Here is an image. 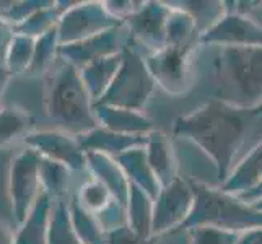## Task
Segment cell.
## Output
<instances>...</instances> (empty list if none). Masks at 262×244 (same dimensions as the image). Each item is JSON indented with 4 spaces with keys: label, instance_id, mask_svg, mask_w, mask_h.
<instances>
[{
    "label": "cell",
    "instance_id": "21",
    "mask_svg": "<svg viewBox=\"0 0 262 244\" xmlns=\"http://www.w3.org/2000/svg\"><path fill=\"white\" fill-rule=\"evenodd\" d=\"M262 179V143L239 163L231 176L220 186V191L227 194H241L256 187Z\"/></svg>",
    "mask_w": 262,
    "mask_h": 244
},
{
    "label": "cell",
    "instance_id": "29",
    "mask_svg": "<svg viewBox=\"0 0 262 244\" xmlns=\"http://www.w3.org/2000/svg\"><path fill=\"white\" fill-rule=\"evenodd\" d=\"M72 197L75 198V202L82 207L85 212L92 213V215H96L101 210H104L106 207L114 201L110 189L95 178L88 179L86 183H83Z\"/></svg>",
    "mask_w": 262,
    "mask_h": 244
},
{
    "label": "cell",
    "instance_id": "18",
    "mask_svg": "<svg viewBox=\"0 0 262 244\" xmlns=\"http://www.w3.org/2000/svg\"><path fill=\"white\" fill-rule=\"evenodd\" d=\"M114 160L122 169L124 176L127 178L129 184L137 186L155 201L161 187L158 184L155 174L151 173V169L148 166L147 155H145V145L130 148L127 151L121 153V155H117Z\"/></svg>",
    "mask_w": 262,
    "mask_h": 244
},
{
    "label": "cell",
    "instance_id": "3",
    "mask_svg": "<svg viewBox=\"0 0 262 244\" xmlns=\"http://www.w3.org/2000/svg\"><path fill=\"white\" fill-rule=\"evenodd\" d=\"M213 69L215 99L236 107L262 104V46L220 48Z\"/></svg>",
    "mask_w": 262,
    "mask_h": 244
},
{
    "label": "cell",
    "instance_id": "1",
    "mask_svg": "<svg viewBox=\"0 0 262 244\" xmlns=\"http://www.w3.org/2000/svg\"><path fill=\"white\" fill-rule=\"evenodd\" d=\"M173 134L210 158L222 186L262 143V104L236 107L212 99L194 113L178 117Z\"/></svg>",
    "mask_w": 262,
    "mask_h": 244
},
{
    "label": "cell",
    "instance_id": "4",
    "mask_svg": "<svg viewBox=\"0 0 262 244\" xmlns=\"http://www.w3.org/2000/svg\"><path fill=\"white\" fill-rule=\"evenodd\" d=\"M194 192L192 210L179 230L210 227L231 233L262 228V212L241 202L233 194L220 191V187L189 179Z\"/></svg>",
    "mask_w": 262,
    "mask_h": 244
},
{
    "label": "cell",
    "instance_id": "31",
    "mask_svg": "<svg viewBox=\"0 0 262 244\" xmlns=\"http://www.w3.org/2000/svg\"><path fill=\"white\" fill-rule=\"evenodd\" d=\"M69 212L82 244H104V231L98 225L96 218L92 213L85 212L74 197L69 198Z\"/></svg>",
    "mask_w": 262,
    "mask_h": 244
},
{
    "label": "cell",
    "instance_id": "14",
    "mask_svg": "<svg viewBox=\"0 0 262 244\" xmlns=\"http://www.w3.org/2000/svg\"><path fill=\"white\" fill-rule=\"evenodd\" d=\"M98 127L125 135H147L153 130L151 121L143 111H132L107 104H93Z\"/></svg>",
    "mask_w": 262,
    "mask_h": 244
},
{
    "label": "cell",
    "instance_id": "11",
    "mask_svg": "<svg viewBox=\"0 0 262 244\" xmlns=\"http://www.w3.org/2000/svg\"><path fill=\"white\" fill-rule=\"evenodd\" d=\"M26 148H31L39 157L66 165L70 171L86 169V151L80 147L77 137L62 130H36L25 135Z\"/></svg>",
    "mask_w": 262,
    "mask_h": 244
},
{
    "label": "cell",
    "instance_id": "26",
    "mask_svg": "<svg viewBox=\"0 0 262 244\" xmlns=\"http://www.w3.org/2000/svg\"><path fill=\"white\" fill-rule=\"evenodd\" d=\"M62 13L64 12H62L59 2H54L52 0L51 5L41 8L39 12H36L30 18H26V20L21 21L20 25L12 26L13 34H21V36H28V38H33V39H38L39 36L52 30L54 26H57Z\"/></svg>",
    "mask_w": 262,
    "mask_h": 244
},
{
    "label": "cell",
    "instance_id": "16",
    "mask_svg": "<svg viewBox=\"0 0 262 244\" xmlns=\"http://www.w3.org/2000/svg\"><path fill=\"white\" fill-rule=\"evenodd\" d=\"M86 169L92 178L98 179L110 189L114 201L125 207L129 197V181L114 158L104 155V153L86 151Z\"/></svg>",
    "mask_w": 262,
    "mask_h": 244
},
{
    "label": "cell",
    "instance_id": "36",
    "mask_svg": "<svg viewBox=\"0 0 262 244\" xmlns=\"http://www.w3.org/2000/svg\"><path fill=\"white\" fill-rule=\"evenodd\" d=\"M151 244H191L189 230H173L151 238Z\"/></svg>",
    "mask_w": 262,
    "mask_h": 244
},
{
    "label": "cell",
    "instance_id": "20",
    "mask_svg": "<svg viewBox=\"0 0 262 244\" xmlns=\"http://www.w3.org/2000/svg\"><path fill=\"white\" fill-rule=\"evenodd\" d=\"M121 52L110 57L95 60L92 64L78 69L80 78H82L86 92L92 96L93 103L99 101V98L106 93V90L113 83V80L121 65Z\"/></svg>",
    "mask_w": 262,
    "mask_h": 244
},
{
    "label": "cell",
    "instance_id": "2",
    "mask_svg": "<svg viewBox=\"0 0 262 244\" xmlns=\"http://www.w3.org/2000/svg\"><path fill=\"white\" fill-rule=\"evenodd\" d=\"M93 104L78 69L57 57L44 81V107L51 121L59 130L78 137L98 127Z\"/></svg>",
    "mask_w": 262,
    "mask_h": 244
},
{
    "label": "cell",
    "instance_id": "39",
    "mask_svg": "<svg viewBox=\"0 0 262 244\" xmlns=\"http://www.w3.org/2000/svg\"><path fill=\"white\" fill-rule=\"evenodd\" d=\"M236 244H262V228H254L239 236Z\"/></svg>",
    "mask_w": 262,
    "mask_h": 244
},
{
    "label": "cell",
    "instance_id": "5",
    "mask_svg": "<svg viewBox=\"0 0 262 244\" xmlns=\"http://www.w3.org/2000/svg\"><path fill=\"white\" fill-rule=\"evenodd\" d=\"M155 86L157 83L147 67L145 56L127 42L121 52V65L113 83L96 103L143 111Z\"/></svg>",
    "mask_w": 262,
    "mask_h": 244
},
{
    "label": "cell",
    "instance_id": "35",
    "mask_svg": "<svg viewBox=\"0 0 262 244\" xmlns=\"http://www.w3.org/2000/svg\"><path fill=\"white\" fill-rule=\"evenodd\" d=\"M103 4L106 7V10L121 23H124L143 5V2H130V0H125V2H121V0L116 2V0H113V2H103Z\"/></svg>",
    "mask_w": 262,
    "mask_h": 244
},
{
    "label": "cell",
    "instance_id": "24",
    "mask_svg": "<svg viewBox=\"0 0 262 244\" xmlns=\"http://www.w3.org/2000/svg\"><path fill=\"white\" fill-rule=\"evenodd\" d=\"M48 244H82L70 218L69 198L52 201L48 225Z\"/></svg>",
    "mask_w": 262,
    "mask_h": 244
},
{
    "label": "cell",
    "instance_id": "28",
    "mask_svg": "<svg viewBox=\"0 0 262 244\" xmlns=\"http://www.w3.org/2000/svg\"><path fill=\"white\" fill-rule=\"evenodd\" d=\"M59 33L57 26H54L52 30L44 33L34 41V54H33V62L31 67L26 75H39V74H48V70L52 67V64L57 59L59 52Z\"/></svg>",
    "mask_w": 262,
    "mask_h": 244
},
{
    "label": "cell",
    "instance_id": "33",
    "mask_svg": "<svg viewBox=\"0 0 262 244\" xmlns=\"http://www.w3.org/2000/svg\"><path fill=\"white\" fill-rule=\"evenodd\" d=\"M189 234H191V244H236L239 239L238 233L210 227L189 228Z\"/></svg>",
    "mask_w": 262,
    "mask_h": 244
},
{
    "label": "cell",
    "instance_id": "27",
    "mask_svg": "<svg viewBox=\"0 0 262 244\" xmlns=\"http://www.w3.org/2000/svg\"><path fill=\"white\" fill-rule=\"evenodd\" d=\"M31 116L21 107L7 106L0 107V145L12 143L16 139L30 134Z\"/></svg>",
    "mask_w": 262,
    "mask_h": 244
},
{
    "label": "cell",
    "instance_id": "6",
    "mask_svg": "<svg viewBox=\"0 0 262 244\" xmlns=\"http://www.w3.org/2000/svg\"><path fill=\"white\" fill-rule=\"evenodd\" d=\"M41 194L39 155L31 148H25L12 160L8 171V197L16 227L25 221Z\"/></svg>",
    "mask_w": 262,
    "mask_h": 244
},
{
    "label": "cell",
    "instance_id": "41",
    "mask_svg": "<svg viewBox=\"0 0 262 244\" xmlns=\"http://www.w3.org/2000/svg\"><path fill=\"white\" fill-rule=\"evenodd\" d=\"M10 78H12L10 72L7 70V67L4 64H0V107H2V96L5 93L7 85H8V81H10Z\"/></svg>",
    "mask_w": 262,
    "mask_h": 244
},
{
    "label": "cell",
    "instance_id": "9",
    "mask_svg": "<svg viewBox=\"0 0 262 244\" xmlns=\"http://www.w3.org/2000/svg\"><path fill=\"white\" fill-rule=\"evenodd\" d=\"M194 192L189 181L178 178L166 187H161L153 201L151 238L173 230H179L192 210Z\"/></svg>",
    "mask_w": 262,
    "mask_h": 244
},
{
    "label": "cell",
    "instance_id": "23",
    "mask_svg": "<svg viewBox=\"0 0 262 244\" xmlns=\"http://www.w3.org/2000/svg\"><path fill=\"white\" fill-rule=\"evenodd\" d=\"M72 173L66 165L39 157V181L42 192L52 201H67L72 186Z\"/></svg>",
    "mask_w": 262,
    "mask_h": 244
},
{
    "label": "cell",
    "instance_id": "8",
    "mask_svg": "<svg viewBox=\"0 0 262 244\" xmlns=\"http://www.w3.org/2000/svg\"><path fill=\"white\" fill-rule=\"evenodd\" d=\"M171 8L166 2H143V5L122 25L127 31V42L140 52L148 54L166 48V23Z\"/></svg>",
    "mask_w": 262,
    "mask_h": 244
},
{
    "label": "cell",
    "instance_id": "7",
    "mask_svg": "<svg viewBox=\"0 0 262 244\" xmlns=\"http://www.w3.org/2000/svg\"><path fill=\"white\" fill-rule=\"evenodd\" d=\"M121 25L106 10L103 2H74L59 18V44L66 46L82 41Z\"/></svg>",
    "mask_w": 262,
    "mask_h": 244
},
{
    "label": "cell",
    "instance_id": "32",
    "mask_svg": "<svg viewBox=\"0 0 262 244\" xmlns=\"http://www.w3.org/2000/svg\"><path fill=\"white\" fill-rule=\"evenodd\" d=\"M52 4V0H23V2H0V18L10 25H20L41 8Z\"/></svg>",
    "mask_w": 262,
    "mask_h": 244
},
{
    "label": "cell",
    "instance_id": "37",
    "mask_svg": "<svg viewBox=\"0 0 262 244\" xmlns=\"http://www.w3.org/2000/svg\"><path fill=\"white\" fill-rule=\"evenodd\" d=\"M12 39H13V28L4 18H0V64L5 62V56Z\"/></svg>",
    "mask_w": 262,
    "mask_h": 244
},
{
    "label": "cell",
    "instance_id": "13",
    "mask_svg": "<svg viewBox=\"0 0 262 244\" xmlns=\"http://www.w3.org/2000/svg\"><path fill=\"white\" fill-rule=\"evenodd\" d=\"M199 44H216L220 48L262 46V28L246 15L227 12L220 21L199 36Z\"/></svg>",
    "mask_w": 262,
    "mask_h": 244
},
{
    "label": "cell",
    "instance_id": "30",
    "mask_svg": "<svg viewBox=\"0 0 262 244\" xmlns=\"http://www.w3.org/2000/svg\"><path fill=\"white\" fill-rule=\"evenodd\" d=\"M34 41L33 38L21 34H13V39L10 42L5 56L4 65L10 72V75H20V74H28L33 62V54H34Z\"/></svg>",
    "mask_w": 262,
    "mask_h": 244
},
{
    "label": "cell",
    "instance_id": "17",
    "mask_svg": "<svg viewBox=\"0 0 262 244\" xmlns=\"http://www.w3.org/2000/svg\"><path fill=\"white\" fill-rule=\"evenodd\" d=\"M147 135H125L96 127L83 135H78L77 139L83 151H98L104 153V155L111 158H116L117 155H121V153L130 148L143 147L147 142Z\"/></svg>",
    "mask_w": 262,
    "mask_h": 244
},
{
    "label": "cell",
    "instance_id": "42",
    "mask_svg": "<svg viewBox=\"0 0 262 244\" xmlns=\"http://www.w3.org/2000/svg\"><path fill=\"white\" fill-rule=\"evenodd\" d=\"M252 207H254L256 210H260V212H262V201H259V202H256V204H252Z\"/></svg>",
    "mask_w": 262,
    "mask_h": 244
},
{
    "label": "cell",
    "instance_id": "25",
    "mask_svg": "<svg viewBox=\"0 0 262 244\" xmlns=\"http://www.w3.org/2000/svg\"><path fill=\"white\" fill-rule=\"evenodd\" d=\"M171 8H176L187 13L195 23L197 33L201 36L207 30L222 20V16L227 13L225 4L222 2H166Z\"/></svg>",
    "mask_w": 262,
    "mask_h": 244
},
{
    "label": "cell",
    "instance_id": "15",
    "mask_svg": "<svg viewBox=\"0 0 262 244\" xmlns=\"http://www.w3.org/2000/svg\"><path fill=\"white\" fill-rule=\"evenodd\" d=\"M145 155L151 173L155 174L160 187H166L179 178L178 160L171 142L163 132L151 130L147 135Z\"/></svg>",
    "mask_w": 262,
    "mask_h": 244
},
{
    "label": "cell",
    "instance_id": "22",
    "mask_svg": "<svg viewBox=\"0 0 262 244\" xmlns=\"http://www.w3.org/2000/svg\"><path fill=\"white\" fill-rule=\"evenodd\" d=\"M127 227L143 239L151 238V215H153V198L139 189L129 184V197L125 204Z\"/></svg>",
    "mask_w": 262,
    "mask_h": 244
},
{
    "label": "cell",
    "instance_id": "38",
    "mask_svg": "<svg viewBox=\"0 0 262 244\" xmlns=\"http://www.w3.org/2000/svg\"><path fill=\"white\" fill-rule=\"evenodd\" d=\"M234 197L239 198L241 202H245V204H248V205H252V204H256V202L262 201V179H260V183H259L256 187H252V189H251V191L236 194Z\"/></svg>",
    "mask_w": 262,
    "mask_h": 244
},
{
    "label": "cell",
    "instance_id": "40",
    "mask_svg": "<svg viewBox=\"0 0 262 244\" xmlns=\"http://www.w3.org/2000/svg\"><path fill=\"white\" fill-rule=\"evenodd\" d=\"M0 244H15V228L0 220Z\"/></svg>",
    "mask_w": 262,
    "mask_h": 244
},
{
    "label": "cell",
    "instance_id": "34",
    "mask_svg": "<svg viewBox=\"0 0 262 244\" xmlns=\"http://www.w3.org/2000/svg\"><path fill=\"white\" fill-rule=\"evenodd\" d=\"M104 244H151L150 239H143L139 234H135L127 225L116 230L104 233Z\"/></svg>",
    "mask_w": 262,
    "mask_h": 244
},
{
    "label": "cell",
    "instance_id": "12",
    "mask_svg": "<svg viewBox=\"0 0 262 244\" xmlns=\"http://www.w3.org/2000/svg\"><path fill=\"white\" fill-rule=\"evenodd\" d=\"M124 25H121L92 38L59 46L57 57L75 69H82L95 60L119 54L127 46V31L124 33Z\"/></svg>",
    "mask_w": 262,
    "mask_h": 244
},
{
    "label": "cell",
    "instance_id": "10",
    "mask_svg": "<svg viewBox=\"0 0 262 244\" xmlns=\"http://www.w3.org/2000/svg\"><path fill=\"white\" fill-rule=\"evenodd\" d=\"M195 46L171 48L145 56L147 67L155 83L171 95H181L191 86V56Z\"/></svg>",
    "mask_w": 262,
    "mask_h": 244
},
{
    "label": "cell",
    "instance_id": "19",
    "mask_svg": "<svg viewBox=\"0 0 262 244\" xmlns=\"http://www.w3.org/2000/svg\"><path fill=\"white\" fill-rule=\"evenodd\" d=\"M52 198L42 192L21 225L15 230V244H48V225Z\"/></svg>",
    "mask_w": 262,
    "mask_h": 244
}]
</instances>
